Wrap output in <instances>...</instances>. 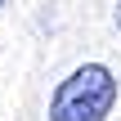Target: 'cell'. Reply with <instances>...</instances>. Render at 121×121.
<instances>
[{
	"label": "cell",
	"instance_id": "obj_1",
	"mask_svg": "<svg viewBox=\"0 0 121 121\" xmlns=\"http://www.w3.org/2000/svg\"><path fill=\"white\" fill-rule=\"evenodd\" d=\"M117 103V76L103 63L76 67L49 99V121H103Z\"/></svg>",
	"mask_w": 121,
	"mask_h": 121
},
{
	"label": "cell",
	"instance_id": "obj_2",
	"mask_svg": "<svg viewBox=\"0 0 121 121\" xmlns=\"http://www.w3.org/2000/svg\"><path fill=\"white\" fill-rule=\"evenodd\" d=\"M117 27H121V0H117Z\"/></svg>",
	"mask_w": 121,
	"mask_h": 121
},
{
	"label": "cell",
	"instance_id": "obj_3",
	"mask_svg": "<svg viewBox=\"0 0 121 121\" xmlns=\"http://www.w3.org/2000/svg\"><path fill=\"white\" fill-rule=\"evenodd\" d=\"M0 4H4V0H0Z\"/></svg>",
	"mask_w": 121,
	"mask_h": 121
}]
</instances>
